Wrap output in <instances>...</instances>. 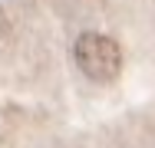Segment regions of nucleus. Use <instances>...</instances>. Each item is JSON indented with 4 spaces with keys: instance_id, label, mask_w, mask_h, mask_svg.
I'll return each instance as SVG.
<instances>
[{
    "instance_id": "1",
    "label": "nucleus",
    "mask_w": 155,
    "mask_h": 148,
    "mask_svg": "<svg viewBox=\"0 0 155 148\" xmlns=\"http://www.w3.org/2000/svg\"><path fill=\"white\" fill-rule=\"evenodd\" d=\"M73 56L83 76H89L93 82H112L122 72V50L106 33H83L73 46Z\"/></svg>"
}]
</instances>
